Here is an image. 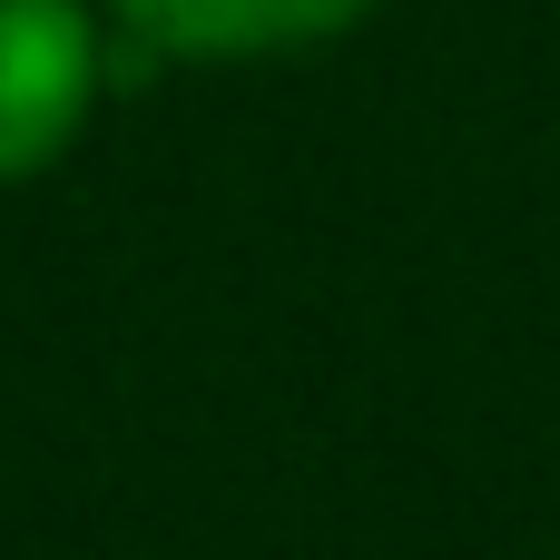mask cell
I'll use <instances>...</instances> for the list:
<instances>
[{"label": "cell", "mask_w": 560, "mask_h": 560, "mask_svg": "<svg viewBox=\"0 0 560 560\" xmlns=\"http://www.w3.org/2000/svg\"><path fill=\"white\" fill-rule=\"evenodd\" d=\"M98 20L79 0H0V187L39 177L98 98Z\"/></svg>", "instance_id": "1"}, {"label": "cell", "mask_w": 560, "mask_h": 560, "mask_svg": "<svg viewBox=\"0 0 560 560\" xmlns=\"http://www.w3.org/2000/svg\"><path fill=\"white\" fill-rule=\"evenodd\" d=\"M118 30L158 59H266L345 39L374 0H108Z\"/></svg>", "instance_id": "2"}]
</instances>
